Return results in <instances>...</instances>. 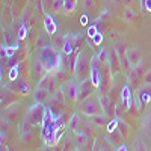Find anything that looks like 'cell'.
<instances>
[{"instance_id": "20", "label": "cell", "mask_w": 151, "mask_h": 151, "mask_svg": "<svg viewBox=\"0 0 151 151\" xmlns=\"http://www.w3.org/2000/svg\"><path fill=\"white\" fill-rule=\"evenodd\" d=\"M52 9H53L55 12L62 11V9H64V0H55L53 5H52Z\"/></svg>"}, {"instance_id": "18", "label": "cell", "mask_w": 151, "mask_h": 151, "mask_svg": "<svg viewBox=\"0 0 151 151\" xmlns=\"http://www.w3.org/2000/svg\"><path fill=\"white\" fill-rule=\"evenodd\" d=\"M79 0H64V11L67 12V14H70V12H73L76 9V5H77Z\"/></svg>"}, {"instance_id": "2", "label": "cell", "mask_w": 151, "mask_h": 151, "mask_svg": "<svg viewBox=\"0 0 151 151\" xmlns=\"http://www.w3.org/2000/svg\"><path fill=\"white\" fill-rule=\"evenodd\" d=\"M80 110L88 116H95V115H100L103 112V107H101V103L100 100L95 98V97H88L86 100L82 101V106H80Z\"/></svg>"}, {"instance_id": "13", "label": "cell", "mask_w": 151, "mask_h": 151, "mask_svg": "<svg viewBox=\"0 0 151 151\" xmlns=\"http://www.w3.org/2000/svg\"><path fill=\"white\" fill-rule=\"evenodd\" d=\"M48 89H45V88H42V86H38L36 89H35V94H33V97H35V100L38 103H44L45 100L48 98Z\"/></svg>"}, {"instance_id": "34", "label": "cell", "mask_w": 151, "mask_h": 151, "mask_svg": "<svg viewBox=\"0 0 151 151\" xmlns=\"http://www.w3.org/2000/svg\"><path fill=\"white\" fill-rule=\"evenodd\" d=\"M0 151H8V148H6L5 145H2V150H0Z\"/></svg>"}, {"instance_id": "5", "label": "cell", "mask_w": 151, "mask_h": 151, "mask_svg": "<svg viewBox=\"0 0 151 151\" xmlns=\"http://www.w3.org/2000/svg\"><path fill=\"white\" fill-rule=\"evenodd\" d=\"M62 92H64L65 98L70 101H76L79 100V83L76 80H70L62 86Z\"/></svg>"}, {"instance_id": "10", "label": "cell", "mask_w": 151, "mask_h": 151, "mask_svg": "<svg viewBox=\"0 0 151 151\" xmlns=\"http://www.w3.org/2000/svg\"><path fill=\"white\" fill-rule=\"evenodd\" d=\"M64 94H60V92H56L55 95H52V100H50V109H52L55 113H56V110H59L60 107H62V104H64ZM58 116V115H56Z\"/></svg>"}, {"instance_id": "11", "label": "cell", "mask_w": 151, "mask_h": 151, "mask_svg": "<svg viewBox=\"0 0 151 151\" xmlns=\"http://www.w3.org/2000/svg\"><path fill=\"white\" fill-rule=\"evenodd\" d=\"M98 100H100V103H101L103 112L106 113L107 116H113V115H115V109H113V107H110V106H112V101H110V98H109V97H106V95H101V97H100Z\"/></svg>"}, {"instance_id": "25", "label": "cell", "mask_w": 151, "mask_h": 151, "mask_svg": "<svg viewBox=\"0 0 151 151\" xmlns=\"http://www.w3.org/2000/svg\"><path fill=\"white\" fill-rule=\"evenodd\" d=\"M91 40H92V44H94V45H100V44L103 42V33L98 32L94 38H91Z\"/></svg>"}, {"instance_id": "32", "label": "cell", "mask_w": 151, "mask_h": 151, "mask_svg": "<svg viewBox=\"0 0 151 151\" xmlns=\"http://www.w3.org/2000/svg\"><path fill=\"white\" fill-rule=\"evenodd\" d=\"M116 151H129V150H127V145L125 144H121V145H118Z\"/></svg>"}, {"instance_id": "15", "label": "cell", "mask_w": 151, "mask_h": 151, "mask_svg": "<svg viewBox=\"0 0 151 151\" xmlns=\"http://www.w3.org/2000/svg\"><path fill=\"white\" fill-rule=\"evenodd\" d=\"M109 67H110V73L115 74L119 68V58H116V53L113 52L110 56H109Z\"/></svg>"}, {"instance_id": "33", "label": "cell", "mask_w": 151, "mask_h": 151, "mask_svg": "<svg viewBox=\"0 0 151 151\" xmlns=\"http://www.w3.org/2000/svg\"><path fill=\"white\" fill-rule=\"evenodd\" d=\"M145 82L147 83H151V71H148V74L145 76Z\"/></svg>"}, {"instance_id": "7", "label": "cell", "mask_w": 151, "mask_h": 151, "mask_svg": "<svg viewBox=\"0 0 151 151\" xmlns=\"http://www.w3.org/2000/svg\"><path fill=\"white\" fill-rule=\"evenodd\" d=\"M74 35H67L64 38V44H62V53L65 56H71L74 53Z\"/></svg>"}, {"instance_id": "6", "label": "cell", "mask_w": 151, "mask_h": 151, "mask_svg": "<svg viewBox=\"0 0 151 151\" xmlns=\"http://www.w3.org/2000/svg\"><path fill=\"white\" fill-rule=\"evenodd\" d=\"M94 83H92V80L89 79H85V80H82L80 82V85H79V100L80 101H83V100H86L88 97H89L91 94H92V89H94Z\"/></svg>"}, {"instance_id": "27", "label": "cell", "mask_w": 151, "mask_h": 151, "mask_svg": "<svg viewBox=\"0 0 151 151\" xmlns=\"http://www.w3.org/2000/svg\"><path fill=\"white\" fill-rule=\"evenodd\" d=\"M133 17H134V14H133V11H132L130 8H127V9L124 11V18L127 20V21H132Z\"/></svg>"}, {"instance_id": "3", "label": "cell", "mask_w": 151, "mask_h": 151, "mask_svg": "<svg viewBox=\"0 0 151 151\" xmlns=\"http://www.w3.org/2000/svg\"><path fill=\"white\" fill-rule=\"evenodd\" d=\"M88 74H91V59L88 60L85 55H79L77 65H76V76L79 80L88 79Z\"/></svg>"}, {"instance_id": "8", "label": "cell", "mask_w": 151, "mask_h": 151, "mask_svg": "<svg viewBox=\"0 0 151 151\" xmlns=\"http://www.w3.org/2000/svg\"><path fill=\"white\" fill-rule=\"evenodd\" d=\"M44 29H45V32L48 35H55L56 30H58L56 21H55V18L50 14H44Z\"/></svg>"}, {"instance_id": "24", "label": "cell", "mask_w": 151, "mask_h": 151, "mask_svg": "<svg viewBox=\"0 0 151 151\" xmlns=\"http://www.w3.org/2000/svg\"><path fill=\"white\" fill-rule=\"evenodd\" d=\"M98 58H100V60H101V62H107V60H109V53H107V50H106V48H101V50H100Z\"/></svg>"}, {"instance_id": "21", "label": "cell", "mask_w": 151, "mask_h": 151, "mask_svg": "<svg viewBox=\"0 0 151 151\" xmlns=\"http://www.w3.org/2000/svg\"><path fill=\"white\" fill-rule=\"evenodd\" d=\"M100 30H98V26H97V24H92V26H89V27H88V36H89V38H94L97 33H98Z\"/></svg>"}, {"instance_id": "1", "label": "cell", "mask_w": 151, "mask_h": 151, "mask_svg": "<svg viewBox=\"0 0 151 151\" xmlns=\"http://www.w3.org/2000/svg\"><path fill=\"white\" fill-rule=\"evenodd\" d=\"M38 60L44 65L47 71H56L60 67V55L53 45H44L38 52Z\"/></svg>"}, {"instance_id": "30", "label": "cell", "mask_w": 151, "mask_h": 151, "mask_svg": "<svg viewBox=\"0 0 151 151\" xmlns=\"http://www.w3.org/2000/svg\"><path fill=\"white\" fill-rule=\"evenodd\" d=\"M144 8L151 12V0H144Z\"/></svg>"}, {"instance_id": "22", "label": "cell", "mask_w": 151, "mask_h": 151, "mask_svg": "<svg viewBox=\"0 0 151 151\" xmlns=\"http://www.w3.org/2000/svg\"><path fill=\"white\" fill-rule=\"evenodd\" d=\"M116 125H118V119H115V118H112V121L107 124V132L112 134L113 132L116 130Z\"/></svg>"}, {"instance_id": "23", "label": "cell", "mask_w": 151, "mask_h": 151, "mask_svg": "<svg viewBox=\"0 0 151 151\" xmlns=\"http://www.w3.org/2000/svg\"><path fill=\"white\" fill-rule=\"evenodd\" d=\"M17 77H18V65H14L11 68V71H9V79L11 80H17Z\"/></svg>"}, {"instance_id": "14", "label": "cell", "mask_w": 151, "mask_h": 151, "mask_svg": "<svg viewBox=\"0 0 151 151\" xmlns=\"http://www.w3.org/2000/svg\"><path fill=\"white\" fill-rule=\"evenodd\" d=\"M74 141H76L77 148H82L88 142V134L86 133H82V132H74Z\"/></svg>"}, {"instance_id": "19", "label": "cell", "mask_w": 151, "mask_h": 151, "mask_svg": "<svg viewBox=\"0 0 151 151\" xmlns=\"http://www.w3.org/2000/svg\"><path fill=\"white\" fill-rule=\"evenodd\" d=\"M79 124H80V116H79V113H74V115L71 116V121H70V127L76 132L79 127Z\"/></svg>"}, {"instance_id": "17", "label": "cell", "mask_w": 151, "mask_h": 151, "mask_svg": "<svg viewBox=\"0 0 151 151\" xmlns=\"http://www.w3.org/2000/svg\"><path fill=\"white\" fill-rule=\"evenodd\" d=\"M18 45H20V44L9 45V47L3 45V47H2V56H5V58H12V56H14V53H15V50L18 48Z\"/></svg>"}, {"instance_id": "4", "label": "cell", "mask_w": 151, "mask_h": 151, "mask_svg": "<svg viewBox=\"0 0 151 151\" xmlns=\"http://www.w3.org/2000/svg\"><path fill=\"white\" fill-rule=\"evenodd\" d=\"M45 106L44 103H35L29 110H27V118L32 124H42V119H44V115H45Z\"/></svg>"}, {"instance_id": "12", "label": "cell", "mask_w": 151, "mask_h": 151, "mask_svg": "<svg viewBox=\"0 0 151 151\" xmlns=\"http://www.w3.org/2000/svg\"><path fill=\"white\" fill-rule=\"evenodd\" d=\"M89 79L92 80L95 88H100L101 85V71H100V67H91V74H89Z\"/></svg>"}, {"instance_id": "16", "label": "cell", "mask_w": 151, "mask_h": 151, "mask_svg": "<svg viewBox=\"0 0 151 151\" xmlns=\"http://www.w3.org/2000/svg\"><path fill=\"white\" fill-rule=\"evenodd\" d=\"M127 58H129V62L133 65H137L139 64V50L137 48H130L129 50V53H127Z\"/></svg>"}, {"instance_id": "9", "label": "cell", "mask_w": 151, "mask_h": 151, "mask_svg": "<svg viewBox=\"0 0 151 151\" xmlns=\"http://www.w3.org/2000/svg\"><path fill=\"white\" fill-rule=\"evenodd\" d=\"M121 100H122V103L125 104V107L132 109V106H133V97H132V91H130L129 85H125L121 89Z\"/></svg>"}, {"instance_id": "29", "label": "cell", "mask_w": 151, "mask_h": 151, "mask_svg": "<svg viewBox=\"0 0 151 151\" xmlns=\"http://www.w3.org/2000/svg\"><path fill=\"white\" fill-rule=\"evenodd\" d=\"M92 5H94V0H85V2H83V8L86 11H89L92 8Z\"/></svg>"}, {"instance_id": "31", "label": "cell", "mask_w": 151, "mask_h": 151, "mask_svg": "<svg viewBox=\"0 0 151 151\" xmlns=\"http://www.w3.org/2000/svg\"><path fill=\"white\" fill-rule=\"evenodd\" d=\"M80 23L83 24V26H86V24H88V15H86V14H83V15H82V18H80Z\"/></svg>"}, {"instance_id": "28", "label": "cell", "mask_w": 151, "mask_h": 151, "mask_svg": "<svg viewBox=\"0 0 151 151\" xmlns=\"http://www.w3.org/2000/svg\"><path fill=\"white\" fill-rule=\"evenodd\" d=\"M26 33H27V27L23 24V26L20 27V30H18V40H24V38H26Z\"/></svg>"}, {"instance_id": "26", "label": "cell", "mask_w": 151, "mask_h": 151, "mask_svg": "<svg viewBox=\"0 0 151 151\" xmlns=\"http://www.w3.org/2000/svg\"><path fill=\"white\" fill-rule=\"evenodd\" d=\"M92 121H94L97 125H100V127L106 124V119H104V116H101V115H95V116H92Z\"/></svg>"}]
</instances>
